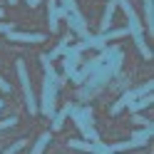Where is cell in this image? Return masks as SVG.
<instances>
[{"label": "cell", "mask_w": 154, "mask_h": 154, "mask_svg": "<svg viewBox=\"0 0 154 154\" xmlns=\"http://www.w3.org/2000/svg\"><path fill=\"white\" fill-rule=\"evenodd\" d=\"M124 13H127V30H129V35L134 37V42H137V47H139L142 57H144V60H152V50H149L147 40H144V30H142V23H139L137 13H134L132 8H127Z\"/></svg>", "instance_id": "cell-1"}, {"label": "cell", "mask_w": 154, "mask_h": 154, "mask_svg": "<svg viewBox=\"0 0 154 154\" xmlns=\"http://www.w3.org/2000/svg\"><path fill=\"white\" fill-rule=\"evenodd\" d=\"M90 107H75L72 109V114L70 117H75V124H77V129L82 132V137H87V142H100V137H97V132L92 129V117H90Z\"/></svg>", "instance_id": "cell-2"}, {"label": "cell", "mask_w": 154, "mask_h": 154, "mask_svg": "<svg viewBox=\"0 0 154 154\" xmlns=\"http://www.w3.org/2000/svg\"><path fill=\"white\" fill-rule=\"evenodd\" d=\"M57 85L50 80V77H42V102L37 104V109H40L45 117H55V97H57Z\"/></svg>", "instance_id": "cell-3"}, {"label": "cell", "mask_w": 154, "mask_h": 154, "mask_svg": "<svg viewBox=\"0 0 154 154\" xmlns=\"http://www.w3.org/2000/svg\"><path fill=\"white\" fill-rule=\"evenodd\" d=\"M15 70H17V77H20V85H23V92H25V104H27V112L35 114L37 112V102H35V94H32V85H30V75H27V67H25V60L15 62Z\"/></svg>", "instance_id": "cell-4"}, {"label": "cell", "mask_w": 154, "mask_h": 154, "mask_svg": "<svg viewBox=\"0 0 154 154\" xmlns=\"http://www.w3.org/2000/svg\"><path fill=\"white\" fill-rule=\"evenodd\" d=\"M5 37L10 42H27V45H32V42H45V35L42 32H20V30H10V32H5Z\"/></svg>", "instance_id": "cell-5"}, {"label": "cell", "mask_w": 154, "mask_h": 154, "mask_svg": "<svg viewBox=\"0 0 154 154\" xmlns=\"http://www.w3.org/2000/svg\"><path fill=\"white\" fill-rule=\"evenodd\" d=\"M65 20H67V25L72 27V32H77V35L82 37V40H87V37L92 35V32L87 30V23H85V17H75V15H67Z\"/></svg>", "instance_id": "cell-6"}, {"label": "cell", "mask_w": 154, "mask_h": 154, "mask_svg": "<svg viewBox=\"0 0 154 154\" xmlns=\"http://www.w3.org/2000/svg\"><path fill=\"white\" fill-rule=\"evenodd\" d=\"M137 97H139V90H129V92H124L122 97H119L117 102L112 104V114H119V112H122L124 107H127L129 102H134V100H137Z\"/></svg>", "instance_id": "cell-7"}, {"label": "cell", "mask_w": 154, "mask_h": 154, "mask_svg": "<svg viewBox=\"0 0 154 154\" xmlns=\"http://www.w3.org/2000/svg\"><path fill=\"white\" fill-rule=\"evenodd\" d=\"M40 65H42V72H45V77H50V80L57 85V87H62L65 85V77H60L55 70H52V65H50V60H47V55H40Z\"/></svg>", "instance_id": "cell-8"}, {"label": "cell", "mask_w": 154, "mask_h": 154, "mask_svg": "<svg viewBox=\"0 0 154 154\" xmlns=\"http://www.w3.org/2000/svg\"><path fill=\"white\" fill-rule=\"evenodd\" d=\"M114 8H117V3H114V0H109V3H107V8H104V17L100 20V35L109 30V25H112V17H114Z\"/></svg>", "instance_id": "cell-9"}, {"label": "cell", "mask_w": 154, "mask_h": 154, "mask_svg": "<svg viewBox=\"0 0 154 154\" xmlns=\"http://www.w3.org/2000/svg\"><path fill=\"white\" fill-rule=\"evenodd\" d=\"M152 134H154V129H152V127L137 129V132H132V134H129V137H132L129 142L134 144V147H142V144H147V142H149V137H152Z\"/></svg>", "instance_id": "cell-10"}, {"label": "cell", "mask_w": 154, "mask_h": 154, "mask_svg": "<svg viewBox=\"0 0 154 154\" xmlns=\"http://www.w3.org/2000/svg\"><path fill=\"white\" fill-rule=\"evenodd\" d=\"M72 109H75V104H65V107L55 114V119H52V129H62V124H65V119L72 114Z\"/></svg>", "instance_id": "cell-11"}, {"label": "cell", "mask_w": 154, "mask_h": 154, "mask_svg": "<svg viewBox=\"0 0 154 154\" xmlns=\"http://www.w3.org/2000/svg\"><path fill=\"white\" fill-rule=\"evenodd\" d=\"M144 23H147V32L154 27V0H144Z\"/></svg>", "instance_id": "cell-12"}, {"label": "cell", "mask_w": 154, "mask_h": 154, "mask_svg": "<svg viewBox=\"0 0 154 154\" xmlns=\"http://www.w3.org/2000/svg\"><path fill=\"white\" fill-rule=\"evenodd\" d=\"M149 104H152V94H144V97H137V100H134V102H129L127 107H129V109H132L134 114H137L139 109H147Z\"/></svg>", "instance_id": "cell-13"}, {"label": "cell", "mask_w": 154, "mask_h": 154, "mask_svg": "<svg viewBox=\"0 0 154 154\" xmlns=\"http://www.w3.org/2000/svg\"><path fill=\"white\" fill-rule=\"evenodd\" d=\"M50 139H52V134H50V132H42V137H37V142H35V147H32L30 154H42L45 147L50 144Z\"/></svg>", "instance_id": "cell-14"}, {"label": "cell", "mask_w": 154, "mask_h": 154, "mask_svg": "<svg viewBox=\"0 0 154 154\" xmlns=\"http://www.w3.org/2000/svg\"><path fill=\"white\" fill-rule=\"evenodd\" d=\"M70 37H72V35H65V37H62V42L57 45L50 55H47V60H57V57H62V52L67 50V47H70Z\"/></svg>", "instance_id": "cell-15"}, {"label": "cell", "mask_w": 154, "mask_h": 154, "mask_svg": "<svg viewBox=\"0 0 154 154\" xmlns=\"http://www.w3.org/2000/svg\"><path fill=\"white\" fill-rule=\"evenodd\" d=\"M57 0H50V20H47V23H50V30L52 32H57V30H60V17H57Z\"/></svg>", "instance_id": "cell-16"}, {"label": "cell", "mask_w": 154, "mask_h": 154, "mask_svg": "<svg viewBox=\"0 0 154 154\" xmlns=\"http://www.w3.org/2000/svg\"><path fill=\"white\" fill-rule=\"evenodd\" d=\"M127 35H129L127 27H119V30H107V32H102L100 37H102L104 42H107V40H117V37H127Z\"/></svg>", "instance_id": "cell-17"}, {"label": "cell", "mask_w": 154, "mask_h": 154, "mask_svg": "<svg viewBox=\"0 0 154 154\" xmlns=\"http://www.w3.org/2000/svg\"><path fill=\"white\" fill-rule=\"evenodd\" d=\"M57 5H62L65 10L70 13V15H75V17H82V15H80V10H77V3H75V0H60Z\"/></svg>", "instance_id": "cell-18"}, {"label": "cell", "mask_w": 154, "mask_h": 154, "mask_svg": "<svg viewBox=\"0 0 154 154\" xmlns=\"http://www.w3.org/2000/svg\"><path fill=\"white\" fill-rule=\"evenodd\" d=\"M70 147H72V149H82V152H90V154H92V147H94V144H92V142H85V139H72V142H70Z\"/></svg>", "instance_id": "cell-19"}, {"label": "cell", "mask_w": 154, "mask_h": 154, "mask_svg": "<svg viewBox=\"0 0 154 154\" xmlns=\"http://www.w3.org/2000/svg\"><path fill=\"white\" fill-rule=\"evenodd\" d=\"M23 147H25V137H23L20 142H15V144H13V147H8V149H5L3 154H15V152H20Z\"/></svg>", "instance_id": "cell-20"}, {"label": "cell", "mask_w": 154, "mask_h": 154, "mask_svg": "<svg viewBox=\"0 0 154 154\" xmlns=\"http://www.w3.org/2000/svg\"><path fill=\"white\" fill-rule=\"evenodd\" d=\"M15 122H17L15 117H8V119H3V122H0V132H3V129H8V127H13Z\"/></svg>", "instance_id": "cell-21"}, {"label": "cell", "mask_w": 154, "mask_h": 154, "mask_svg": "<svg viewBox=\"0 0 154 154\" xmlns=\"http://www.w3.org/2000/svg\"><path fill=\"white\" fill-rule=\"evenodd\" d=\"M10 30H15V25H13V23H0V32H3V35H5V32H10Z\"/></svg>", "instance_id": "cell-22"}, {"label": "cell", "mask_w": 154, "mask_h": 154, "mask_svg": "<svg viewBox=\"0 0 154 154\" xmlns=\"http://www.w3.org/2000/svg\"><path fill=\"white\" fill-rule=\"evenodd\" d=\"M134 122H137V124H144V127H152V122H149L147 117H139V114L134 117Z\"/></svg>", "instance_id": "cell-23"}, {"label": "cell", "mask_w": 154, "mask_h": 154, "mask_svg": "<svg viewBox=\"0 0 154 154\" xmlns=\"http://www.w3.org/2000/svg\"><path fill=\"white\" fill-rule=\"evenodd\" d=\"M0 90H3V92H10V85H8V80H3V77H0Z\"/></svg>", "instance_id": "cell-24"}, {"label": "cell", "mask_w": 154, "mask_h": 154, "mask_svg": "<svg viewBox=\"0 0 154 154\" xmlns=\"http://www.w3.org/2000/svg\"><path fill=\"white\" fill-rule=\"evenodd\" d=\"M25 3H27V5H30V8H35V5H37V3H35V0H25Z\"/></svg>", "instance_id": "cell-25"}, {"label": "cell", "mask_w": 154, "mask_h": 154, "mask_svg": "<svg viewBox=\"0 0 154 154\" xmlns=\"http://www.w3.org/2000/svg\"><path fill=\"white\" fill-rule=\"evenodd\" d=\"M0 17H5V13H3V8H0Z\"/></svg>", "instance_id": "cell-26"}, {"label": "cell", "mask_w": 154, "mask_h": 154, "mask_svg": "<svg viewBox=\"0 0 154 154\" xmlns=\"http://www.w3.org/2000/svg\"><path fill=\"white\" fill-rule=\"evenodd\" d=\"M8 3H10V5H15V3H17V0H8Z\"/></svg>", "instance_id": "cell-27"}, {"label": "cell", "mask_w": 154, "mask_h": 154, "mask_svg": "<svg viewBox=\"0 0 154 154\" xmlns=\"http://www.w3.org/2000/svg\"><path fill=\"white\" fill-rule=\"evenodd\" d=\"M0 109H3V97H0Z\"/></svg>", "instance_id": "cell-28"}, {"label": "cell", "mask_w": 154, "mask_h": 154, "mask_svg": "<svg viewBox=\"0 0 154 154\" xmlns=\"http://www.w3.org/2000/svg\"><path fill=\"white\" fill-rule=\"evenodd\" d=\"M35 3H40V0H35Z\"/></svg>", "instance_id": "cell-29"}, {"label": "cell", "mask_w": 154, "mask_h": 154, "mask_svg": "<svg viewBox=\"0 0 154 154\" xmlns=\"http://www.w3.org/2000/svg\"><path fill=\"white\" fill-rule=\"evenodd\" d=\"M92 154H94V152H92Z\"/></svg>", "instance_id": "cell-30"}, {"label": "cell", "mask_w": 154, "mask_h": 154, "mask_svg": "<svg viewBox=\"0 0 154 154\" xmlns=\"http://www.w3.org/2000/svg\"><path fill=\"white\" fill-rule=\"evenodd\" d=\"M109 154H112V152H109Z\"/></svg>", "instance_id": "cell-31"}]
</instances>
